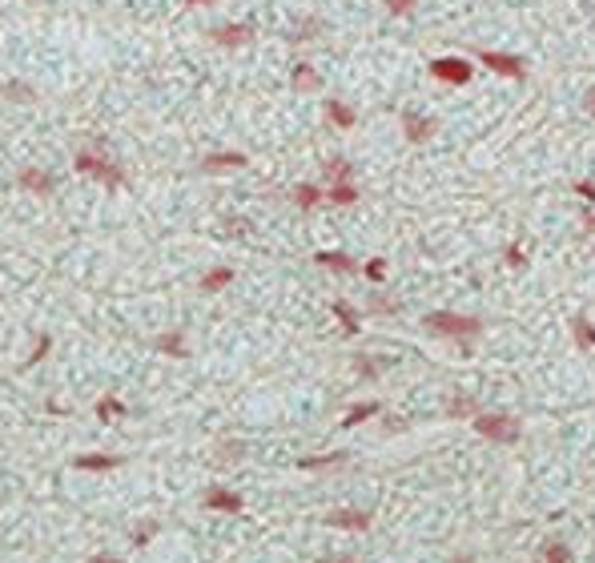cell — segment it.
Here are the masks:
<instances>
[{
  "label": "cell",
  "instance_id": "obj_7",
  "mask_svg": "<svg viewBox=\"0 0 595 563\" xmlns=\"http://www.w3.org/2000/svg\"><path fill=\"white\" fill-rule=\"evenodd\" d=\"M213 45H222V49H242V45H249L254 40V28L249 25H217L210 28Z\"/></svg>",
  "mask_w": 595,
  "mask_h": 563
},
{
  "label": "cell",
  "instance_id": "obj_28",
  "mask_svg": "<svg viewBox=\"0 0 595 563\" xmlns=\"http://www.w3.org/2000/svg\"><path fill=\"white\" fill-rule=\"evenodd\" d=\"M49 351H52V338H49V334H37V342H33V354L25 358V366H37Z\"/></svg>",
  "mask_w": 595,
  "mask_h": 563
},
{
  "label": "cell",
  "instance_id": "obj_22",
  "mask_svg": "<svg viewBox=\"0 0 595 563\" xmlns=\"http://www.w3.org/2000/svg\"><path fill=\"white\" fill-rule=\"evenodd\" d=\"M374 414H378V402H354V406H350L346 411V419H342V426H358V423H366V419H374Z\"/></svg>",
  "mask_w": 595,
  "mask_h": 563
},
{
  "label": "cell",
  "instance_id": "obj_30",
  "mask_svg": "<svg viewBox=\"0 0 595 563\" xmlns=\"http://www.w3.org/2000/svg\"><path fill=\"white\" fill-rule=\"evenodd\" d=\"M362 274L370 278V282H382V278H386V262H382V258H370V262L362 266Z\"/></svg>",
  "mask_w": 595,
  "mask_h": 563
},
{
  "label": "cell",
  "instance_id": "obj_38",
  "mask_svg": "<svg viewBox=\"0 0 595 563\" xmlns=\"http://www.w3.org/2000/svg\"><path fill=\"white\" fill-rule=\"evenodd\" d=\"M583 225H587V229L595 234V210H587V213H583Z\"/></svg>",
  "mask_w": 595,
  "mask_h": 563
},
{
  "label": "cell",
  "instance_id": "obj_37",
  "mask_svg": "<svg viewBox=\"0 0 595 563\" xmlns=\"http://www.w3.org/2000/svg\"><path fill=\"white\" fill-rule=\"evenodd\" d=\"M507 262L511 266H527V258H523V250H507Z\"/></svg>",
  "mask_w": 595,
  "mask_h": 563
},
{
  "label": "cell",
  "instance_id": "obj_12",
  "mask_svg": "<svg viewBox=\"0 0 595 563\" xmlns=\"http://www.w3.org/2000/svg\"><path fill=\"white\" fill-rule=\"evenodd\" d=\"M290 85H294V93H318V89H322V76H318L314 64H294Z\"/></svg>",
  "mask_w": 595,
  "mask_h": 563
},
{
  "label": "cell",
  "instance_id": "obj_5",
  "mask_svg": "<svg viewBox=\"0 0 595 563\" xmlns=\"http://www.w3.org/2000/svg\"><path fill=\"white\" fill-rule=\"evenodd\" d=\"M479 64L495 69L499 76H515V81H523V76H527L523 61H519V57H511V52H491V49H483V52H479Z\"/></svg>",
  "mask_w": 595,
  "mask_h": 563
},
{
  "label": "cell",
  "instance_id": "obj_20",
  "mask_svg": "<svg viewBox=\"0 0 595 563\" xmlns=\"http://www.w3.org/2000/svg\"><path fill=\"white\" fill-rule=\"evenodd\" d=\"M342 463H346V455H342V450H334V455H310V459H298L302 471H322V467H342Z\"/></svg>",
  "mask_w": 595,
  "mask_h": 563
},
{
  "label": "cell",
  "instance_id": "obj_29",
  "mask_svg": "<svg viewBox=\"0 0 595 563\" xmlns=\"http://www.w3.org/2000/svg\"><path fill=\"white\" fill-rule=\"evenodd\" d=\"M567 559H571V551L563 547V543H551V547L539 555V563H567Z\"/></svg>",
  "mask_w": 595,
  "mask_h": 563
},
{
  "label": "cell",
  "instance_id": "obj_27",
  "mask_svg": "<svg viewBox=\"0 0 595 563\" xmlns=\"http://www.w3.org/2000/svg\"><path fill=\"white\" fill-rule=\"evenodd\" d=\"M571 330H575V342H579V346H595V326L587 322V318H575Z\"/></svg>",
  "mask_w": 595,
  "mask_h": 563
},
{
  "label": "cell",
  "instance_id": "obj_26",
  "mask_svg": "<svg viewBox=\"0 0 595 563\" xmlns=\"http://www.w3.org/2000/svg\"><path fill=\"white\" fill-rule=\"evenodd\" d=\"M326 177H330V186H334V181H350V177H354V165H350L346 157H334V161L326 165Z\"/></svg>",
  "mask_w": 595,
  "mask_h": 563
},
{
  "label": "cell",
  "instance_id": "obj_23",
  "mask_svg": "<svg viewBox=\"0 0 595 563\" xmlns=\"http://www.w3.org/2000/svg\"><path fill=\"white\" fill-rule=\"evenodd\" d=\"M93 414H97L101 423H109V419H121V414H125V402H121V399H113V394H105V399H97Z\"/></svg>",
  "mask_w": 595,
  "mask_h": 563
},
{
  "label": "cell",
  "instance_id": "obj_13",
  "mask_svg": "<svg viewBox=\"0 0 595 563\" xmlns=\"http://www.w3.org/2000/svg\"><path fill=\"white\" fill-rule=\"evenodd\" d=\"M326 523L330 527H346V531H366V527H370V515L366 511H330L326 515Z\"/></svg>",
  "mask_w": 595,
  "mask_h": 563
},
{
  "label": "cell",
  "instance_id": "obj_6",
  "mask_svg": "<svg viewBox=\"0 0 595 563\" xmlns=\"http://www.w3.org/2000/svg\"><path fill=\"white\" fill-rule=\"evenodd\" d=\"M16 186L25 189V193H37V198H49L52 193V174H45V169H37V165H25L21 174H16Z\"/></svg>",
  "mask_w": 595,
  "mask_h": 563
},
{
  "label": "cell",
  "instance_id": "obj_2",
  "mask_svg": "<svg viewBox=\"0 0 595 563\" xmlns=\"http://www.w3.org/2000/svg\"><path fill=\"white\" fill-rule=\"evenodd\" d=\"M422 326L431 334H443V338H463V351H471V338L483 330L479 318H463V314H450V310H434L422 318Z\"/></svg>",
  "mask_w": 595,
  "mask_h": 563
},
{
  "label": "cell",
  "instance_id": "obj_31",
  "mask_svg": "<svg viewBox=\"0 0 595 563\" xmlns=\"http://www.w3.org/2000/svg\"><path fill=\"white\" fill-rule=\"evenodd\" d=\"M242 450H246L242 443H225V447H217V455H222V463H234V459L242 455Z\"/></svg>",
  "mask_w": 595,
  "mask_h": 563
},
{
  "label": "cell",
  "instance_id": "obj_25",
  "mask_svg": "<svg viewBox=\"0 0 595 563\" xmlns=\"http://www.w3.org/2000/svg\"><path fill=\"white\" fill-rule=\"evenodd\" d=\"M334 314H338V322H342V330H346V334H358V310H354L350 302L338 298V302H334Z\"/></svg>",
  "mask_w": 595,
  "mask_h": 563
},
{
  "label": "cell",
  "instance_id": "obj_15",
  "mask_svg": "<svg viewBox=\"0 0 595 563\" xmlns=\"http://www.w3.org/2000/svg\"><path fill=\"white\" fill-rule=\"evenodd\" d=\"M0 97L13 101V105H33V101H37V89L28 85V81H4V85H0Z\"/></svg>",
  "mask_w": 595,
  "mask_h": 563
},
{
  "label": "cell",
  "instance_id": "obj_21",
  "mask_svg": "<svg viewBox=\"0 0 595 563\" xmlns=\"http://www.w3.org/2000/svg\"><path fill=\"white\" fill-rule=\"evenodd\" d=\"M322 198H326V193L318 186H310V181H306V186H294V205H298V210H314Z\"/></svg>",
  "mask_w": 595,
  "mask_h": 563
},
{
  "label": "cell",
  "instance_id": "obj_9",
  "mask_svg": "<svg viewBox=\"0 0 595 563\" xmlns=\"http://www.w3.org/2000/svg\"><path fill=\"white\" fill-rule=\"evenodd\" d=\"M434 129H438L434 117H422V113H402V133H407V141H426Z\"/></svg>",
  "mask_w": 595,
  "mask_h": 563
},
{
  "label": "cell",
  "instance_id": "obj_10",
  "mask_svg": "<svg viewBox=\"0 0 595 563\" xmlns=\"http://www.w3.org/2000/svg\"><path fill=\"white\" fill-rule=\"evenodd\" d=\"M242 165H249L246 153H210V157L201 161V169H205V174H230V169H242Z\"/></svg>",
  "mask_w": 595,
  "mask_h": 563
},
{
  "label": "cell",
  "instance_id": "obj_17",
  "mask_svg": "<svg viewBox=\"0 0 595 563\" xmlns=\"http://www.w3.org/2000/svg\"><path fill=\"white\" fill-rule=\"evenodd\" d=\"M314 262L326 266V270H334V274H354L358 266L350 262L346 254H334V250H322V254H314Z\"/></svg>",
  "mask_w": 595,
  "mask_h": 563
},
{
  "label": "cell",
  "instance_id": "obj_18",
  "mask_svg": "<svg viewBox=\"0 0 595 563\" xmlns=\"http://www.w3.org/2000/svg\"><path fill=\"white\" fill-rule=\"evenodd\" d=\"M230 282H234V270H230V266H217V270H210V274L201 278V290H205V294H217V290H225Z\"/></svg>",
  "mask_w": 595,
  "mask_h": 563
},
{
  "label": "cell",
  "instance_id": "obj_35",
  "mask_svg": "<svg viewBox=\"0 0 595 563\" xmlns=\"http://www.w3.org/2000/svg\"><path fill=\"white\" fill-rule=\"evenodd\" d=\"M370 310H374V314H395V302H386V298H370Z\"/></svg>",
  "mask_w": 595,
  "mask_h": 563
},
{
  "label": "cell",
  "instance_id": "obj_39",
  "mask_svg": "<svg viewBox=\"0 0 595 563\" xmlns=\"http://www.w3.org/2000/svg\"><path fill=\"white\" fill-rule=\"evenodd\" d=\"M583 109H587V113L595 117V89H587V105H583Z\"/></svg>",
  "mask_w": 595,
  "mask_h": 563
},
{
  "label": "cell",
  "instance_id": "obj_11",
  "mask_svg": "<svg viewBox=\"0 0 595 563\" xmlns=\"http://www.w3.org/2000/svg\"><path fill=\"white\" fill-rule=\"evenodd\" d=\"M157 354H169V358H189V346H186V334H177V330H169V334H157L153 342H149Z\"/></svg>",
  "mask_w": 595,
  "mask_h": 563
},
{
  "label": "cell",
  "instance_id": "obj_16",
  "mask_svg": "<svg viewBox=\"0 0 595 563\" xmlns=\"http://www.w3.org/2000/svg\"><path fill=\"white\" fill-rule=\"evenodd\" d=\"M326 117H330V125H338V129H354V121H358V117H354V109H350L346 101H326Z\"/></svg>",
  "mask_w": 595,
  "mask_h": 563
},
{
  "label": "cell",
  "instance_id": "obj_1",
  "mask_svg": "<svg viewBox=\"0 0 595 563\" xmlns=\"http://www.w3.org/2000/svg\"><path fill=\"white\" fill-rule=\"evenodd\" d=\"M73 169L76 174H85V177H97L101 186H109V189L125 186V169L121 165H113V157L105 153V141H93V145H85V149H76Z\"/></svg>",
  "mask_w": 595,
  "mask_h": 563
},
{
  "label": "cell",
  "instance_id": "obj_40",
  "mask_svg": "<svg viewBox=\"0 0 595 563\" xmlns=\"http://www.w3.org/2000/svg\"><path fill=\"white\" fill-rule=\"evenodd\" d=\"M189 8H205V4H217V0H186Z\"/></svg>",
  "mask_w": 595,
  "mask_h": 563
},
{
  "label": "cell",
  "instance_id": "obj_32",
  "mask_svg": "<svg viewBox=\"0 0 595 563\" xmlns=\"http://www.w3.org/2000/svg\"><path fill=\"white\" fill-rule=\"evenodd\" d=\"M414 4H419V0H386V8H390L395 16H407L410 8H414Z\"/></svg>",
  "mask_w": 595,
  "mask_h": 563
},
{
  "label": "cell",
  "instance_id": "obj_43",
  "mask_svg": "<svg viewBox=\"0 0 595 563\" xmlns=\"http://www.w3.org/2000/svg\"><path fill=\"white\" fill-rule=\"evenodd\" d=\"M455 563H471V555H459V559H455Z\"/></svg>",
  "mask_w": 595,
  "mask_h": 563
},
{
  "label": "cell",
  "instance_id": "obj_3",
  "mask_svg": "<svg viewBox=\"0 0 595 563\" xmlns=\"http://www.w3.org/2000/svg\"><path fill=\"white\" fill-rule=\"evenodd\" d=\"M471 423H475V431L483 438H491V443H515V438H519V423L507 419V414H483L479 411Z\"/></svg>",
  "mask_w": 595,
  "mask_h": 563
},
{
  "label": "cell",
  "instance_id": "obj_14",
  "mask_svg": "<svg viewBox=\"0 0 595 563\" xmlns=\"http://www.w3.org/2000/svg\"><path fill=\"white\" fill-rule=\"evenodd\" d=\"M125 459L121 455H76L73 467L76 471H113V467H121Z\"/></svg>",
  "mask_w": 595,
  "mask_h": 563
},
{
  "label": "cell",
  "instance_id": "obj_36",
  "mask_svg": "<svg viewBox=\"0 0 595 563\" xmlns=\"http://www.w3.org/2000/svg\"><path fill=\"white\" fill-rule=\"evenodd\" d=\"M575 193H579L583 201H595V181H579V186H575Z\"/></svg>",
  "mask_w": 595,
  "mask_h": 563
},
{
  "label": "cell",
  "instance_id": "obj_34",
  "mask_svg": "<svg viewBox=\"0 0 595 563\" xmlns=\"http://www.w3.org/2000/svg\"><path fill=\"white\" fill-rule=\"evenodd\" d=\"M354 366H358V375H366V378H374V375H378V366H374L370 358H366V354H358V363H354Z\"/></svg>",
  "mask_w": 595,
  "mask_h": 563
},
{
  "label": "cell",
  "instance_id": "obj_41",
  "mask_svg": "<svg viewBox=\"0 0 595 563\" xmlns=\"http://www.w3.org/2000/svg\"><path fill=\"white\" fill-rule=\"evenodd\" d=\"M89 563H121V559H113V555H93Z\"/></svg>",
  "mask_w": 595,
  "mask_h": 563
},
{
  "label": "cell",
  "instance_id": "obj_4",
  "mask_svg": "<svg viewBox=\"0 0 595 563\" xmlns=\"http://www.w3.org/2000/svg\"><path fill=\"white\" fill-rule=\"evenodd\" d=\"M431 76L434 81H446V85H467L475 76V69L463 57H438V61H431Z\"/></svg>",
  "mask_w": 595,
  "mask_h": 563
},
{
  "label": "cell",
  "instance_id": "obj_24",
  "mask_svg": "<svg viewBox=\"0 0 595 563\" xmlns=\"http://www.w3.org/2000/svg\"><path fill=\"white\" fill-rule=\"evenodd\" d=\"M326 198L334 201V205H354V201H358V189H354V181H334Z\"/></svg>",
  "mask_w": 595,
  "mask_h": 563
},
{
  "label": "cell",
  "instance_id": "obj_19",
  "mask_svg": "<svg viewBox=\"0 0 595 563\" xmlns=\"http://www.w3.org/2000/svg\"><path fill=\"white\" fill-rule=\"evenodd\" d=\"M446 414H450V419H475V414H479V402H475L471 394H455V399L446 402Z\"/></svg>",
  "mask_w": 595,
  "mask_h": 563
},
{
  "label": "cell",
  "instance_id": "obj_42",
  "mask_svg": "<svg viewBox=\"0 0 595 563\" xmlns=\"http://www.w3.org/2000/svg\"><path fill=\"white\" fill-rule=\"evenodd\" d=\"M318 563H358V559H346V555L338 559V555H330V559H318Z\"/></svg>",
  "mask_w": 595,
  "mask_h": 563
},
{
  "label": "cell",
  "instance_id": "obj_33",
  "mask_svg": "<svg viewBox=\"0 0 595 563\" xmlns=\"http://www.w3.org/2000/svg\"><path fill=\"white\" fill-rule=\"evenodd\" d=\"M153 535H157V523H149V527H137V531H133V543H137V547H141V543H149V539H153Z\"/></svg>",
  "mask_w": 595,
  "mask_h": 563
},
{
  "label": "cell",
  "instance_id": "obj_8",
  "mask_svg": "<svg viewBox=\"0 0 595 563\" xmlns=\"http://www.w3.org/2000/svg\"><path fill=\"white\" fill-rule=\"evenodd\" d=\"M201 503H205L210 511H230V515L242 511V495H237V491H225V487H210L201 495Z\"/></svg>",
  "mask_w": 595,
  "mask_h": 563
}]
</instances>
